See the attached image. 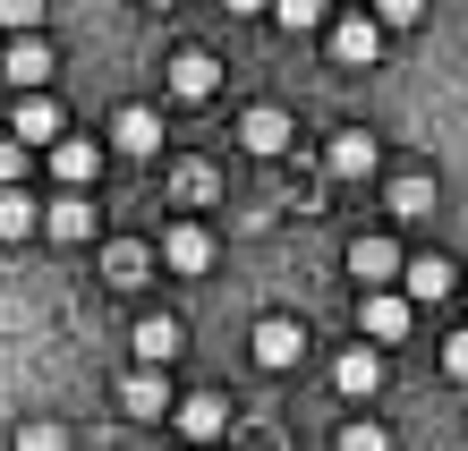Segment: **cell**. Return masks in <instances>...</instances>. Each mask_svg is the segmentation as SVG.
Here are the masks:
<instances>
[{
	"label": "cell",
	"instance_id": "obj_1",
	"mask_svg": "<svg viewBox=\"0 0 468 451\" xmlns=\"http://www.w3.org/2000/svg\"><path fill=\"white\" fill-rule=\"evenodd\" d=\"M171 426L197 443V451H222V435H230V401H222V392H187V401L171 409Z\"/></svg>",
	"mask_w": 468,
	"mask_h": 451
},
{
	"label": "cell",
	"instance_id": "obj_2",
	"mask_svg": "<svg viewBox=\"0 0 468 451\" xmlns=\"http://www.w3.org/2000/svg\"><path fill=\"white\" fill-rule=\"evenodd\" d=\"M409 324H418V306H409L400 290H367L357 298V332H367V341L392 349V341H409Z\"/></svg>",
	"mask_w": 468,
	"mask_h": 451
},
{
	"label": "cell",
	"instance_id": "obj_3",
	"mask_svg": "<svg viewBox=\"0 0 468 451\" xmlns=\"http://www.w3.org/2000/svg\"><path fill=\"white\" fill-rule=\"evenodd\" d=\"M9 136H17V145L26 154H35V145H60V102H51V94H17V111H9Z\"/></svg>",
	"mask_w": 468,
	"mask_h": 451
},
{
	"label": "cell",
	"instance_id": "obj_4",
	"mask_svg": "<svg viewBox=\"0 0 468 451\" xmlns=\"http://www.w3.org/2000/svg\"><path fill=\"white\" fill-rule=\"evenodd\" d=\"M452 290H460V264H452V256H409V264H400V298H409V306L452 298Z\"/></svg>",
	"mask_w": 468,
	"mask_h": 451
},
{
	"label": "cell",
	"instance_id": "obj_5",
	"mask_svg": "<svg viewBox=\"0 0 468 451\" xmlns=\"http://www.w3.org/2000/svg\"><path fill=\"white\" fill-rule=\"evenodd\" d=\"M0 77H9L17 94H43V77H51V43H43V35H26V43H0Z\"/></svg>",
	"mask_w": 468,
	"mask_h": 451
},
{
	"label": "cell",
	"instance_id": "obj_6",
	"mask_svg": "<svg viewBox=\"0 0 468 451\" xmlns=\"http://www.w3.org/2000/svg\"><path fill=\"white\" fill-rule=\"evenodd\" d=\"M94 171H102V145H86V136H60V145H51V179H60V196H86Z\"/></svg>",
	"mask_w": 468,
	"mask_h": 451
},
{
	"label": "cell",
	"instance_id": "obj_7",
	"mask_svg": "<svg viewBox=\"0 0 468 451\" xmlns=\"http://www.w3.org/2000/svg\"><path fill=\"white\" fill-rule=\"evenodd\" d=\"M298 358H307V324L264 316V324H256V366H272V375H282V366H298Z\"/></svg>",
	"mask_w": 468,
	"mask_h": 451
},
{
	"label": "cell",
	"instance_id": "obj_8",
	"mask_svg": "<svg viewBox=\"0 0 468 451\" xmlns=\"http://www.w3.org/2000/svg\"><path fill=\"white\" fill-rule=\"evenodd\" d=\"M171 94L179 102H213V86H222V69H213V51H171Z\"/></svg>",
	"mask_w": 468,
	"mask_h": 451
},
{
	"label": "cell",
	"instance_id": "obj_9",
	"mask_svg": "<svg viewBox=\"0 0 468 451\" xmlns=\"http://www.w3.org/2000/svg\"><path fill=\"white\" fill-rule=\"evenodd\" d=\"M162 264L171 273H205L213 264V231L205 221H171V231H162Z\"/></svg>",
	"mask_w": 468,
	"mask_h": 451
},
{
	"label": "cell",
	"instance_id": "obj_10",
	"mask_svg": "<svg viewBox=\"0 0 468 451\" xmlns=\"http://www.w3.org/2000/svg\"><path fill=\"white\" fill-rule=\"evenodd\" d=\"M239 145L272 162V154L290 145V111H282V102H256V111H247V120H239Z\"/></svg>",
	"mask_w": 468,
	"mask_h": 451
},
{
	"label": "cell",
	"instance_id": "obj_11",
	"mask_svg": "<svg viewBox=\"0 0 468 451\" xmlns=\"http://www.w3.org/2000/svg\"><path fill=\"white\" fill-rule=\"evenodd\" d=\"M375 154H383V145H375L367 128H341L333 145H324V171H333V179H367V171H375Z\"/></svg>",
	"mask_w": 468,
	"mask_h": 451
},
{
	"label": "cell",
	"instance_id": "obj_12",
	"mask_svg": "<svg viewBox=\"0 0 468 451\" xmlns=\"http://www.w3.org/2000/svg\"><path fill=\"white\" fill-rule=\"evenodd\" d=\"M400 264H409V256H400L392 239H349V273L367 281V290H383V281H400Z\"/></svg>",
	"mask_w": 468,
	"mask_h": 451
},
{
	"label": "cell",
	"instance_id": "obj_13",
	"mask_svg": "<svg viewBox=\"0 0 468 451\" xmlns=\"http://www.w3.org/2000/svg\"><path fill=\"white\" fill-rule=\"evenodd\" d=\"M43 231L69 239V247H86L94 239V196H51V205H43Z\"/></svg>",
	"mask_w": 468,
	"mask_h": 451
},
{
	"label": "cell",
	"instance_id": "obj_14",
	"mask_svg": "<svg viewBox=\"0 0 468 451\" xmlns=\"http://www.w3.org/2000/svg\"><path fill=\"white\" fill-rule=\"evenodd\" d=\"M375 51H383V26H375V17H333V60L367 69Z\"/></svg>",
	"mask_w": 468,
	"mask_h": 451
},
{
	"label": "cell",
	"instance_id": "obj_15",
	"mask_svg": "<svg viewBox=\"0 0 468 451\" xmlns=\"http://www.w3.org/2000/svg\"><path fill=\"white\" fill-rule=\"evenodd\" d=\"M112 145H120V154H154V145H162V111H145V102H120Z\"/></svg>",
	"mask_w": 468,
	"mask_h": 451
},
{
	"label": "cell",
	"instance_id": "obj_16",
	"mask_svg": "<svg viewBox=\"0 0 468 451\" xmlns=\"http://www.w3.org/2000/svg\"><path fill=\"white\" fill-rule=\"evenodd\" d=\"M179 341H187V332L171 316H145V324H136V358H145V375H162V366L179 358Z\"/></svg>",
	"mask_w": 468,
	"mask_h": 451
},
{
	"label": "cell",
	"instance_id": "obj_17",
	"mask_svg": "<svg viewBox=\"0 0 468 451\" xmlns=\"http://www.w3.org/2000/svg\"><path fill=\"white\" fill-rule=\"evenodd\" d=\"M120 409H128V417H171L179 401H171V383H162V375H145V366H136V375L120 383Z\"/></svg>",
	"mask_w": 468,
	"mask_h": 451
},
{
	"label": "cell",
	"instance_id": "obj_18",
	"mask_svg": "<svg viewBox=\"0 0 468 451\" xmlns=\"http://www.w3.org/2000/svg\"><path fill=\"white\" fill-rule=\"evenodd\" d=\"M145 273H154V247H136V239H112V247H102V281H112V290H136Z\"/></svg>",
	"mask_w": 468,
	"mask_h": 451
},
{
	"label": "cell",
	"instance_id": "obj_19",
	"mask_svg": "<svg viewBox=\"0 0 468 451\" xmlns=\"http://www.w3.org/2000/svg\"><path fill=\"white\" fill-rule=\"evenodd\" d=\"M333 383L349 392V401H367V392L383 383V349H341L333 358Z\"/></svg>",
	"mask_w": 468,
	"mask_h": 451
},
{
	"label": "cell",
	"instance_id": "obj_20",
	"mask_svg": "<svg viewBox=\"0 0 468 451\" xmlns=\"http://www.w3.org/2000/svg\"><path fill=\"white\" fill-rule=\"evenodd\" d=\"M26 231H43V205L26 188H9V196H0V247H17Z\"/></svg>",
	"mask_w": 468,
	"mask_h": 451
},
{
	"label": "cell",
	"instance_id": "obj_21",
	"mask_svg": "<svg viewBox=\"0 0 468 451\" xmlns=\"http://www.w3.org/2000/svg\"><path fill=\"white\" fill-rule=\"evenodd\" d=\"M272 17H282L290 35H315V26L333 35V9H324V0H272Z\"/></svg>",
	"mask_w": 468,
	"mask_h": 451
},
{
	"label": "cell",
	"instance_id": "obj_22",
	"mask_svg": "<svg viewBox=\"0 0 468 451\" xmlns=\"http://www.w3.org/2000/svg\"><path fill=\"white\" fill-rule=\"evenodd\" d=\"M392 213H409V221H418V213H434V179H426V171L392 179Z\"/></svg>",
	"mask_w": 468,
	"mask_h": 451
},
{
	"label": "cell",
	"instance_id": "obj_23",
	"mask_svg": "<svg viewBox=\"0 0 468 451\" xmlns=\"http://www.w3.org/2000/svg\"><path fill=\"white\" fill-rule=\"evenodd\" d=\"M17 451H69V426H51V417H26V426H17Z\"/></svg>",
	"mask_w": 468,
	"mask_h": 451
},
{
	"label": "cell",
	"instance_id": "obj_24",
	"mask_svg": "<svg viewBox=\"0 0 468 451\" xmlns=\"http://www.w3.org/2000/svg\"><path fill=\"white\" fill-rule=\"evenodd\" d=\"M341 451H392V435H383L375 417H349V426H341Z\"/></svg>",
	"mask_w": 468,
	"mask_h": 451
},
{
	"label": "cell",
	"instance_id": "obj_25",
	"mask_svg": "<svg viewBox=\"0 0 468 451\" xmlns=\"http://www.w3.org/2000/svg\"><path fill=\"white\" fill-rule=\"evenodd\" d=\"M26 162H35V154H26V145H17V136H9V128H0V196H9V188L26 179Z\"/></svg>",
	"mask_w": 468,
	"mask_h": 451
},
{
	"label": "cell",
	"instance_id": "obj_26",
	"mask_svg": "<svg viewBox=\"0 0 468 451\" xmlns=\"http://www.w3.org/2000/svg\"><path fill=\"white\" fill-rule=\"evenodd\" d=\"M171 188H179V196H187V205H205V196H213V171H205V162H187V171H179V179H171Z\"/></svg>",
	"mask_w": 468,
	"mask_h": 451
},
{
	"label": "cell",
	"instance_id": "obj_27",
	"mask_svg": "<svg viewBox=\"0 0 468 451\" xmlns=\"http://www.w3.org/2000/svg\"><path fill=\"white\" fill-rule=\"evenodd\" d=\"M443 375L468 383V332H452V341H443Z\"/></svg>",
	"mask_w": 468,
	"mask_h": 451
}]
</instances>
